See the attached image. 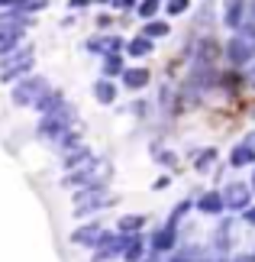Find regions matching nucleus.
Wrapping results in <instances>:
<instances>
[{
	"instance_id": "f257e3e1",
	"label": "nucleus",
	"mask_w": 255,
	"mask_h": 262,
	"mask_svg": "<svg viewBox=\"0 0 255 262\" xmlns=\"http://www.w3.org/2000/svg\"><path fill=\"white\" fill-rule=\"evenodd\" d=\"M117 201H120V198L107 191V181H94V185H84V188L71 191V210H75L78 220L94 217V214H100V210L113 207Z\"/></svg>"
},
{
	"instance_id": "f03ea898",
	"label": "nucleus",
	"mask_w": 255,
	"mask_h": 262,
	"mask_svg": "<svg viewBox=\"0 0 255 262\" xmlns=\"http://www.w3.org/2000/svg\"><path fill=\"white\" fill-rule=\"evenodd\" d=\"M33 68H36V49L26 42V46H19L16 52H10V55L0 58V84L13 88L19 78L33 75Z\"/></svg>"
},
{
	"instance_id": "7ed1b4c3",
	"label": "nucleus",
	"mask_w": 255,
	"mask_h": 262,
	"mask_svg": "<svg viewBox=\"0 0 255 262\" xmlns=\"http://www.w3.org/2000/svg\"><path fill=\"white\" fill-rule=\"evenodd\" d=\"M71 126H78V110L71 107V104H65V107H58V110H52V114H42L36 120V136L42 139V143H52L55 146V139L65 133V129H71Z\"/></svg>"
},
{
	"instance_id": "20e7f679",
	"label": "nucleus",
	"mask_w": 255,
	"mask_h": 262,
	"mask_svg": "<svg viewBox=\"0 0 255 262\" xmlns=\"http://www.w3.org/2000/svg\"><path fill=\"white\" fill-rule=\"evenodd\" d=\"M49 88H52V84H49V78L33 72V75L19 78V81H16L13 88H10V104L19 107V110H33V104H36V100L45 94Z\"/></svg>"
},
{
	"instance_id": "39448f33",
	"label": "nucleus",
	"mask_w": 255,
	"mask_h": 262,
	"mask_svg": "<svg viewBox=\"0 0 255 262\" xmlns=\"http://www.w3.org/2000/svg\"><path fill=\"white\" fill-rule=\"evenodd\" d=\"M107 178H110V165H107V159L94 156L90 162H84L81 168H75V172H65V175H62V188H65V191H78V188H84V185H94V181H107Z\"/></svg>"
},
{
	"instance_id": "423d86ee",
	"label": "nucleus",
	"mask_w": 255,
	"mask_h": 262,
	"mask_svg": "<svg viewBox=\"0 0 255 262\" xmlns=\"http://www.w3.org/2000/svg\"><path fill=\"white\" fill-rule=\"evenodd\" d=\"M132 233H120V230H104L100 243L90 249V262H110V259H123Z\"/></svg>"
},
{
	"instance_id": "0eeeda50",
	"label": "nucleus",
	"mask_w": 255,
	"mask_h": 262,
	"mask_svg": "<svg viewBox=\"0 0 255 262\" xmlns=\"http://www.w3.org/2000/svg\"><path fill=\"white\" fill-rule=\"evenodd\" d=\"M181 246V227L178 224H161L149 233V253H158V256H171L175 249Z\"/></svg>"
},
{
	"instance_id": "6e6552de",
	"label": "nucleus",
	"mask_w": 255,
	"mask_h": 262,
	"mask_svg": "<svg viewBox=\"0 0 255 262\" xmlns=\"http://www.w3.org/2000/svg\"><path fill=\"white\" fill-rule=\"evenodd\" d=\"M220 191H223V201H226V214H242L255 201L249 181H226Z\"/></svg>"
},
{
	"instance_id": "1a4fd4ad",
	"label": "nucleus",
	"mask_w": 255,
	"mask_h": 262,
	"mask_svg": "<svg viewBox=\"0 0 255 262\" xmlns=\"http://www.w3.org/2000/svg\"><path fill=\"white\" fill-rule=\"evenodd\" d=\"M104 220H97V217H87V220H81V224L68 233L71 239V246H84V249H94L100 243V236H104Z\"/></svg>"
},
{
	"instance_id": "9d476101",
	"label": "nucleus",
	"mask_w": 255,
	"mask_h": 262,
	"mask_svg": "<svg viewBox=\"0 0 255 262\" xmlns=\"http://www.w3.org/2000/svg\"><path fill=\"white\" fill-rule=\"evenodd\" d=\"M255 58V39L242 36V33H233L229 42H226V62L233 68H246Z\"/></svg>"
},
{
	"instance_id": "9b49d317",
	"label": "nucleus",
	"mask_w": 255,
	"mask_h": 262,
	"mask_svg": "<svg viewBox=\"0 0 255 262\" xmlns=\"http://www.w3.org/2000/svg\"><path fill=\"white\" fill-rule=\"evenodd\" d=\"M194 214H200V217H223V214H226L223 191L220 188H203L200 194H194Z\"/></svg>"
},
{
	"instance_id": "f8f14e48",
	"label": "nucleus",
	"mask_w": 255,
	"mask_h": 262,
	"mask_svg": "<svg viewBox=\"0 0 255 262\" xmlns=\"http://www.w3.org/2000/svg\"><path fill=\"white\" fill-rule=\"evenodd\" d=\"M233 227H236V214H223V217H217V230H213V236H210L213 253L223 256V259H226L229 249H233Z\"/></svg>"
},
{
	"instance_id": "ddd939ff",
	"label": "nucleus",
	"mask_w": 255,
	"mask_h": 262,
	"mask_svg": "<svg viewBox=\"0 0 255 262\" xmlns=\"http://www.w3.org/2000/svg\"><path fill=\"white\" fill-rule=\"evenodd\" d=\"M26 33H29V26H23V23H4L0 26V58L16 52L19 46H26Z\"/></svg>"
},
{
	"instance_id": "4468645a",
	"label": "nucleus",
	"mask_w": 255,
	"mask_h": 262,
	"mask_svg": "<svg viewBox=\"0 0 255 262\" xmlns=\"http://www.w3.org/2000/svg\"><path fill=\"white\" fill-rule=\"evenodd\" d=\"M249 16V0H223V26L229 33H239Z\"/></svg>"
},
{
	"instance_id": "2eb2a0df",
	"label": "nucleus",
	"mask_w": 255,
	"mask_h": 262,
	"mask_svg": "<svg viewBox=\"0 0 255 262\" xmlns=\"http://www.w3.org/2000/svg\"><path fill=\"white\" fill-rule=\"evenodd\" d=\"M149 84H152V72L146 65H129L123 72V78H120V88L132 91V94H136V91H146Z\"/></svg>"
},
{
	"instance_id": "dca6fc26",
	"label": "nucleus",
	"mask_w": 255,
	"mask_h": 262,
	"mask_svg": "<svg viewBox=\"0 0 255 262\" xmlns=\"http://www.w3.org/2000/svg\"><path fill=\"white\" fill-rule=\"evenodd\" d=\"M90 94H94L97 104H104V107H113L117 104V97H120V84L113 81V78H104L100 75L94 84H90Z\"/></svg>"
},
{
	"instance_id": "f3484780",
	"label": "nucleus",
	"mask_w": 255,
	"mask_h": 262,
	"mask_svg": "<svg viewBox=\"0 0 255 262\" xmlns=\"http://www.w3.org/2000/svg\"><path fill=\"white\" fill-rule=\"evenodd\" d=\"M226 165L229 168H255V149L249 143H239L229 149V156H226Z\"/></svg>"
},
{
	"instance_id": "a211bd4d",
	"label": "nucleus",
	"mask_w": 255,
	"mask_h": 262,
	"mask_svg": "<svg viewBox=\"0 0 255 262\" xmlns=\"http://www.w3.org/2000/svg\"><path fill=\"white\" fill-rule=\"evenodd\" d=\"M65 104H68L65 91H62V88H49L45 94H42V97H39L36 104H33V110H36L39 117H42V114H52V110H58V107H65Z\"/></svg>"
},
{
	"instance_id": "6ab92c4d",
	"label": "nucleus",
	"mask_w": 255,
	"mask_h": 262,
	"mask_svg": "<svg viewBox=\"0 0 255 262\" xmlns=\"http://www.w3.org/2000/svg\"><path fill=\"white\" fill-rule=\"evenodd\" d=\"M207 259V246L203 243H181L165 262H203Z\"/></svg>"
},
{
	"instance_id": "aec40b11",
	"label": "nucleus",
	"mask_w": 255,
	"mask_h": 262,
	"mask_svg": "<svg viewBox=\"0 0 255 262\" xmlns=\"http://www.w3.org/2000/svg\"><path fill=\"white\" fill-rule=\"evenodd\" d=\"M126 68H129V62H126L123 52H113V55H104V58H100V75H104V78H113V81H120Z\"/></svg>"
},
{
	"instance_id": "412c9836",
	"label": "nucleus",
	"mask_w": 255,
	"mask_h": 262,
	"mask_svg": "<svg viewBox=\"0 0 255 262\" xmlns=\"http://www.w3.org/2000/svg\"><path fill=\"white\" fill-rule=\"evenodd\" d=\"M152 52H155V39H149L142 33L126 39V58H149Z\"/></svg>"
},
{
	"instance_id": "4be33fe9",
	"label": "nucleus",
	"mask_w": 255,
	"mask_h": 262,
	"mask_svg": "<svg viewBox=\"0 0 255 262\" xmlns=\"http://www.w3.org/2000/svg\"><path fill=\"white\" fill-rule=\"evenodd\" d=\"M90 159H94V149L87 143H81L78 149H71V152H62V168L65 172H75V168H81L84 162H90Z\"/></svg>"
},
{
	"instance_id": "5701e85b",
	"label": "nucleus",
	"mask_w": 255,
	"mask_h": 262,
	"mask_svg": "<svg viewBox=\"0 0 255 262\" xmlns=\"http://www.w3.org/2000/svg\"><path fill=\"white\" fill-rule=\"evenodd\" d=\"M146 256H149V233H132L123 253V262H142Z\"/></svg>"
},
{
	"instance_id": "b1692460",
	"label": "nucleus",
	"mask_w": 255,
	"mask_h": 262,
	"mask_svg": "<svg viewBox=\"0 0 255 262\" xmlns=\"http://www.w3.org/2000/svg\"><path fill=\"white\" fill-rule=\"evenodd\" d=\"M191 159H194V172H197V175H207L210 168H213V162L220 159V152L213 146H207V149H191Z\"/></svg>"
},
{
	"instance_id": "393cba45",
	"label": "nucleus",
	"mask_w": 255,
	"mask_h": 262,
	"mask_svg": "<svg viewBox=\"0 0 255 262\" xmlns=\"http://www.w3.org/2000/svg\"><path fill=\"white\" fill-rule=\"evenodd\" d=\"M146 227H149L146 214H120V220H117L120 233H146Z\"/></svg>"
},
{
	"instance_id": "a878e982",
	"label": "nucleus",
	"mask_w": 255,
	"mask_h": 262,
	"mask_svg": "<svg viewBox=\"0 0 255 262\" xmlns=\"http://www.w3.org/2000/svg\"><path fill=\"white\" fill-rule=\"evenodd\" d=\"M139 33H142V36H149V39H165V36L171 33V26H168V19L155 16V19H146Z\"/></svg>"
},
{
	"instance_id": "bb28decb",
	"label": "nucleus",
	"mask_w": 255,
	"mask_h": 262,
	"mask_svg": "<svg viewBox=\"0 0 255 262\" xmlns=\"http://www.w3.org/2000/svg\"><path fill=\"white\" fill-rule=\"evenodd\" d=\"M152 156H155V162L161 168H168V172H178L181 168V159H178V152H171V149H161V146L152 143Z\"/></svg>"
},
{
	"instance_id": "cd10ccee",
	"label": "nucleus",
	"mask_w": 255,
	"mask_h": 262,
	"mask_svg": "<svg viewBox=\"0 0 255 262\" xmlns=\"http://www.w3.org/2000/svg\"><path fill=\"white\" fill-rule=\"evenodd\" d=\"M81 143H84V139H81V129L71 126V129H65V133L55 139V149H58V152H71V149H78Z\"/></svg>"
},
{
	"instance_id": "c85d7f7f",
	"label": "nucleus",
	"mask_w": 255,
	"mask_h": 262,
	"mask_svg": "<svg viewBox=\"0 0 255 262\" xmlns=\"http://www.w3.org/2000/svg\"><path fill=\"white\" fill-rule=\"evenodd\" d=\"M194 214V198H184V201H178L175 207H171V214H168V224H184V220Z\"/></svg>"
},
{
	"instance_id": "c756f323",
	"label": "nucleus",
	"mask_w": 255,
	"mask_h": 262,
	"mask_svg": "<svg viewBox=\"0 0 255 262\" xmlns=\"http://www.w3.org/2000/svg\"><path fill=\"white\" fill-rule=\"evenodd\" d=\"M161 10H165V4L161 0H139V7H136V16L146 23V19H155Z\"/></svg>"
},
{
	"instance_id": "7c9ffc66",
	"label": "nucleus",
	"mask_w": 255,
	"mask_h": 262,
	"mask_svg": "<svg viewBox=\"0 0 255 262\" xmlns=\"http://www.w3.org/2000/svg\"><path fill=\"white\" fill-rule=\"evenodd\" d=\"M113 52H123L126 55V36L104 33V55H113Z\"/></svg>"
},
{
	"instance_id": "2f4dec72",
	"label": "nucleus",
	"mask_w": 255,
	"mask_h": 262,
	"mask_svg": "<svg viewBox=\"0 0 255 262\" xmlns=\"http://www.w3.org/2000/svg\"><path fill=\"white\" fill-rule=\"evenodd\" d=\"M84 52L97 55V58H104V33H94V36H87V39H84Z\"/></svg>"
},
{
	"instance_id": "473e14b6",
	"label": "nucleus",
	"mask_w": 255,
	"mask_h": 262,
	"mask_svg": "<svg viewBox=\"0 0 255 262\" xmlns=\"http://www.w3.org/2000/svg\"><path fill=\"white\" fill-rule=\"evenodd\" d=\"M191 10V0H165V16H184Z\"/></svg>"
},
{
	"instance_id": "72a5a7b5",
	"label": "nucleus",
	"mask_w": 255,
	"mask_h": 262,
	"mask_svg": "<svg viewBox=\"0 0 255 262\" xmlns=\"http://www.w3.org/2000/svg\"><path fill=\"white\" fill-rule=\"evenodd\" d=\"M117 10V13H136V7H139V0H113V4H110Z\"/></svg>"
},
{
	"instance_id": "f704fd0d",
	"label": "nucleus",
	"mask_w": 255,
	"mask_h": 262,
	"mask_svg": "<svg viewBox=\"0 0 255 262\" xmlns=\"http://www.w3.org/2000/svg\"><path fill=\"white\" fill-rule=\"evenodd\" d=\"M226 262H255V249H249V253H233V256H226Z\"/></svg>"
},
{
	"instance_id": "c9c22d12",
	"label": "nucleus",
	"mask_w": 255,
	"mask_h": 262,
	"mask_svg": "<svg viewBox=\"0 0 255 262\" xmlns=\"http://www.w3.org/2000/svg\"><path fill=\"white\" fill-rule=\"evenodd\" d=\"M239 217H242V224H246V227H255V201H252V204H249L246 210H242Z\"/></svg>"
},
{
	"instance_id": "e433bc0d",
	"label": "nucleus",
	"mask_w": 255,
	"mask_h": 262,
	"mask_svg": "<svg viewBox=\"0 0 255 262\" xmlns=\"http://www.w3.org/2000/svg\"><path fill=\"white\" fill-rule=\"evenodd\" d=\"M110 26H113V16H110V13H97V29H100V33H107Z\"/></svg>"
},
{
	"instance_id": "4c0bfd02",
	"label": "nucleus",
	"mask_w": 255,
	"mask_h": 262,
	"mask_svg": "<svg viewBox=\"0 0 255 262\" xmlns=\"http://www.w3.org/2000/svg\"><path fill=\"white\" fill-rule=\"evenodd\" d=\"M90 4H94V0H68V10H71V13H81V10L90 7Z\"/></svg>"
},
{
	"instance_id": "58836bf2",
	"label": "nucleus",
	"mask_w": 255,
	"mask_h": 262,
	"mask_svg": "<svg viewBox=\"0 0 255 262\" xmlns=\"http://www.w3.org/2000/svg\"><path fill=\"white\" fill-rule=\"evenodd\" d=\"M168 185H171V175H158L155 181H152V188H155V191H165Z\"/></svg>"
},
{
	"instance_id": "ea45409f",
	"label": "nucleus",
	"mask_w": 255,
	"mask_h": 262,
	"mask_svg": "<svg viewBox=\"0 0 255 262\" xmlns=\"http://www.w3.org/2000/svg\"><path fill=\"white\" fill-rule=\"evenodd\" d=\"M242 143H249V146L255 149V129H249V133H246V136H242Z\"/></svg>"
},
{
	"instance_id": "a19ab883",
	"label": "nucleus",
	"mask_w": 255,
	"mask_h": 262,
	"mask_svg": "<svg viewBox=\"0 0 255 262\" xmlns=\"http://www.w3.org/2000/svg\"><path fill=\"white\" fill-rule=\"evenodd\" d=\"M249 188H252V194H255V168H252V175H249Z\"/></svg>"
},
{
	"instance_id": "79ce46f5",
	"label": "nucleus",
	"mask_w": 255,
	"mask_h": 262,
	"mask_svg": "<svg viewBox=\"0 0 255 262\" xmlns=\"http://www.w3.org/2000/svg\"><path fill=\"white\" fill-rule=\"evenodd\" d=\"M203 262H226V259H223V256H207Z\"/></svg>"
},
{
	"instance_id": "37998d69",
	"label": "nucleus",
	"mask_w": 255,
	"mask_h": 262,
	"mask_svg": "<svg viewBox=\"0 0 255 262\" xmlns=\"http://www.w3.org/2000/svg\"><path fill=\"white\" fill-rule=\"evenodd\" d=\"M94 4H97V7H104V4H107V7H110V4H113V0H94Z\"/></svg>"
},
{
	"instance_id": "c03bdc74",
	"label": "nucleus",
	"mask_w": 255,
	"mask_h": 262,
	"mask_svg": "<svg viewBox=\"0 0 255 262\" xmlns=\"http://www.w3.org/2000/svg\"><path fill=\"white\" fill-rule=\"evenodd\" d=\"M161 4H165V0H161Z\"/></svg>"
}]
</instances>
